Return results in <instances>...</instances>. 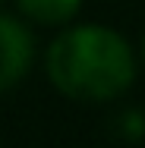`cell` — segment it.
<instances>
[{
    "instance_id": "cell-4",
    "label": "cell",
    "mask_w": 145,
    "mask_h": 148,
    "mask_svg": "<svg viewBox=\"0 0 145 148\" xmlns=\"http://www.w3.org/2000/svg\"><path fill=\"white\" fill-rule=\"evenodd\" d=\"M142 54H145V41H142Z\"/></svg>"
},
{
    "instance_id": "cell-2",
    "label": "cell",
    "mask_w": 145,
    "mask_h": 148,
    "mask_svg": "<svg viewBox=\"0 0 145 148\" xmlns=\"http://www.w3.org/2000/svg\"><path fill=\"white\" fill-rule=\"evenodd\" d=\"M32 60V38L16 19L0 16V91L16 85Z\"/></svg>"
},
{
    "instance_id": "cell-3",
    "label": "cell",
    "mask_w": 145,
    "mask_h": 148,
    "mask_svg": "<svg viewBox=\"0 0 145 148\" xmlns=\"http://www.w3.org/2000/svg\"><path fill=\"white\" fill-rule=\"evenodd\" d=\"M82 0H19L22 13H29L32 19L44 22V25H54V22H66L76 10H79Z\"/></svg>"
},
{
    "instance_id": "cell-1",
    "label": "cell",
    "mask_w": 145,
    "mask_h": 148,
    "mask_svg": "<svg viewBox=\"0 0 145 148\" xmlns=\"http://www.w3.org/2000/svg\"><path fill=\"white\" fill-rule=\"evenodd\" d=\"M133 54L111 29L82 25L60 35L47 51V76L63 95L104 101L133 82Z\"/></svg>"
}]
</instances>
